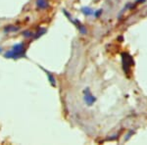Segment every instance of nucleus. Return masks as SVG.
<instances>
[{
    "mask_svg": "<svg viewBox=\"0 0 147 145\" xmlns=\"http://www.w3.org/2000/svg\"><path fill=\"white\" fill-rule=\"evenodd\" d=\"M26 53V48L24 46L23 43H19L14 45V47L11 49L10 51L6 52L5 57L6 58H11V59H19L21 57L25 56Z\"/></svg>",
    "mask_w": 147,
    "mask_h": 145,
    "instance_id": "1",
    "label": "nucleus"
},
{
    "mask_svg": "<svg viewBox=\"0 0 147 145\" xmlns=\"http://www.w3.org/2000/svg\"><path fill=\"white\" fill-rule=\"evenodd\" d=\"M84 102L88 106H91L92 104H93L94 102L96 101L95 96H94V95L91 93V91L89 90V88H86V89L84 90Z\"/></svg>",
    "mask_w": 147,
    "mask_h": 145,
    "instance_id": "2",
    "label": "nucleus"
},
{
    "mask_svg": "<svg viewBox=\"0 0 147 145\" xmlns=\"http://www.w3.org/2000/svg\"><path fill=\"white\" fill-rule=\"evenodd\" d=\"M36 6L39 9H46L48 7V2L47 0H36Z\"/></svg>",
    "mask_w": 147,
    "mask_h": 145,
    "instance_id": "3",
    "label": "nucleus"
},
{
    "mask_svg": "<svg viewBox=\"0 0 147 145\" xmlns=\"http://www.w3.org/2000/svg\"><path fill=\"white\" fill-rule=\"evenodd\" d=\"M82 13L85 14V15H87V16L94 15V12H95V11L91 10L90 8H87V7H84V8H82Z\"/></svg>",
    "mask_w": 147,
    "mask_h": 145,
    "instance_id": "4",
    "label": "nucleus"
},
{
    "mask_svg": "<svg viewBox=\"0 0 147 145\" xmlns=\"http://www.w3.org/2000/svg\"><path fill=\"white\" fill-rule=\"evenodd\" d=\"M47 76H48L49 80H50V82L52 84V85H53V86H55V85H56V80H55V78H52V76H50V74H47Z\"/></svg>",
    "mask_w": 147,
    "mask_h": 145,
    "instance_id": "5",
    "label": "nucleus"
},
{
    "mask_svg": "<svg viewBox=\"0 0 147 145\" xmlns=\"http://www.w3.org/2000/svg\"><path fill=\"white\" fill-rule=\"evenodd\" d=\"M0 52H1V48H0Z\"/></svg>",
    "mask_w": 147,
    "mask_h": 145,
    "instance_id": "6",
    "label": "nucleus"
}]
</instances>
